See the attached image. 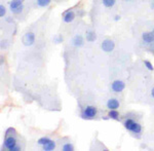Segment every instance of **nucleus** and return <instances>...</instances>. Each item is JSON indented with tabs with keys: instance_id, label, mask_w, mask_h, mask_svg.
<instances>
[{
	"instance_id": "20",
	"label": "nucleus",
	"mask_w": 154,
	"mask_h": 151,
	"mask_svg": "<svg viewBox=\"0 0 154 151\" xmlns=\"http://www.w3.org/2000/svg\"><path fill=\"white\" fill-rule=\"evenodd\" d=\"M144 64H145V66L147 67L148 70H150V71H153L154 70V67L152 66V64H151L149 61H144Z\"/></svg>"
},
{
	"instance_id": "21",
	"label": "nucleus",
	"mask_w": 154,
	"mask_h": 151,
	"mask_svg": "<svg viewBox=\"0 0 154 151\" xmlns=\"http://www.w3.org/2000/svg\"><path fill=\"white\" fill-rule=\"evenodd\" d=\"M4 14H5V8H4V6L2 5H0V17H4Z\"/></svg>"
},
{
	"instance_id": "5",
	"label": "nucleus",
	"mask_w": 154,
	"mask_h": 151,
	"mask_svg": "<svg viewBox=\"0 0 154 151\" xmlns=\"http://www.w3.org/2000/svg\"><path fill=\"white\" fill-rule=\"evenodd\" d=\"M111 88L115 93H120L125 88V83L121 80H114L111 85Z\"/></svg>"
},
{
	"instance_id": "17",
	"label": "nucleus",
	"mask_w": 154,
	"mask_h": 151,
	"mask_svg": "<svg viewBox=\"0 0 154 151\" xmlns=\"http://www.w3.org/2000/svg\"><path fill=\"white\" fill-rule=\"evenodd\" d=\"M49 140H51V139H49V138H48V137H42V138H40V139L38 140V144L43 146L46 142H48Z\"/></svg>"
},
{
	"instance_id": "1",
	"label": "nucleus",
	"mask_w": 154,
	"mask_h": 151,
	"mask_svg": "<svg viewBox=\"0 0 154 151\" xmlns=\"http://www.w3.org/2000/svg\"><path fill=\"white\" fill-rule=\"evenodd\" d=\"M3 145H4V147H5L7 150H11V151H19V150H21V148L18 147L16 138L12 137V136L6 135V138H5V140H4Z\"/></svg>"
},
{
	"instance_id": "16",
	"label": "nucleus",
	"mask_w": 154,
	"mask_h": 151,
	"mask_svg": "<svg viewBox=\"0 0 154 151\" xmlns=\"http://www.w3.org/2000/svg\"><path fill=\"white\" fill-rule=\"evenodd\" d=\"M49 3H51V0H37V4L41 7L48 5Z\"/></svg>"
},
{
	"instance_id": "4",
	"label": "nucleus",
	"mask_w": 154,
	"mask_h": 151,
	"mask_svg": "<svg viewBox=\"0 0 154 151\" xmlns=\"http://www.w3.org/2000/svg\"><path fill=\"white\" fill-rule=\"evenodd\" d=\"M96 115H97V108L94 107V106H88V107L84 109L82 116H83V118L89 119V118L95 117Z\"/></svg>"
},
{
	"instance_id": "12",
	"label": "nucleus",
	"mask_w": 154,
	"mask_h": 151,
	"mask_svg": "<svg viewBox=\"0 0 154 151\" xmlns=\"http://www.w3.org/2000/svg\"><path fill=\"white\" fill-rule=\"evenodd\" d=\"M86 40L88 41H95L97 36H96V33L94 31H88L86 32Z\"/></svg>"
},
{
	"instance_id": "7",
	"label": "nucleus",
	"mask_w": 154,
	"mask_h": 151,
	"mask_svg": "<svg viewBox=\"0 0 154 151\" xmlns=\"http://www.w3.org/2000/svg\"><path fill=\"white\" fill-rule=\"evenodd\" d=\"M143 40L147 43H151L154 41V31L153 32H145L143 33Z\"/></svg>"
},
{
	"instance_id": "19",
	"label": "nucleus",
	"mask_w": 154,
	"mask_h": 151,
	"mask_svg": "<svg viewBox=\"0 0 154 151\" xmlns=\"http://www.w3.org/2000/svg\"><path fill=\"white\" fill-rule=\"evenodd\" d=\"M63 150L64 151H72L73 150V146H72V144H65L63 146Z\"/></svg>"
},
{
	"instance_id": "11",
	"label": "nucleus",
	"mask_w": 154,
	"mask_h": 151,
	"mask_svg": "<svg viewBox=\"0 0 154 151\" xmlns=\"http://www.w3.org/2000/svg\"><path fill=\"white\" fill-rule=\"evenodd\" d=\"M54 148H56V143L51 140H49L48 142H46L45 144L43 145V150H45V151H51V150H54Z\"/></svg>"
},
{
	"instance_id": "18",
	"label": "nucleus",
	"mask_w": 154,
	"mask_h": 151,
	"mask_svg": "<svg viewBox=\"0 0 154 151\" xmlns=\"http://www.w3.org/2000/svg\"><path fill=\"white\" fill-rule=\"evenodd\" d=\"M23 8L24 6L23 5H20L18 7H14V8H11V11L14 12V14H20V12L23 11Z\"/></svg>"
},
{
	"instance_id": "13",
	"label": "nucleus",
	"mask_w": 154,
	"mask_h": 151,
	"mask_svg": "<svg viewBox=\"0 0 154 151\" xmlns=\"http://www.w3.org/2000/svg\"><path fill=\"white\" fill-rule=\"evenodd\" d=\"M119 116V113L116 111V109H112V110H110V112L108 113V117L111 118V119H117Z\"/></svg>"
},
{
	"instance_id": "3",
	"label": "nucleus",
	"mask_w": 154,
	"mask_h": 151,
	"mask_svg": "<svg viewBox=\"0 0 154 151\" xmlns=\"http://www.w3.org/2000/svg\"><path fill=\"white\" fill-rule=\"evenodd\" d=\"M22 40H23V43L26 46H30L35 42V35H34L33 32H28V33H26L23 36Z\"/></svg>"
},
{
	"instance_id": "2",
	"label": "nucleus",
	"mask_w": 154,
	"mask_h": 151,
	"mask_svg": "<svg viewBox=\"0 0 154 151\" xmlns=\"http://www.w3.org/2000/svg\"><path fill=\"white\" fill-rule=\"evenodd\" d=\"M125 127L126 128V130L136 134H140L142 132V127L133 119H126L125 121Z\"/></svg>"
},
{
	"instance_id": "22",
	"label": "nucleus",
	"mask_w": 154,
	"mask_h": 151,
	"mask_svg": "<svg viewBox=\"0 0 154 151\" xmlns=\"http://www.w3.org/2000/svg\"><path fill=\"white\" fill-rule=\"evenodd\" d=\"M151 96H152V97L154 98V88H152V90H151Z\"/></svg>"
},
{
	"instance_id": "14",
	"label": "nucleus",
	"mask_w": 154,
	"mask_h": 151,
	"mask_svg": "<svg viewBox=\"0 0 154 151\" xmlns=\"http://www.w3.org/2000/svg\"><path fill=\"white\" fill-rule=\"evenodd\" d=\"M24 2V0H12L11 2V8H14V7H18L22 5V3Z\"/></svg>"
},
{
	"instance_id": "6",
	"label": "nucleus",
	"mask_w": 154,
	"mask_h": 151,
	"mask_svg": "<svg viewBox=\"0 0 154 151\" xmlns=\"http://www.w3.org/2000/svg\"><path fill=\"white\" fill-rule=\"evenodd\" d=\"M114 46H115V44L111 39H105V40L102 42V49H103L104 51H106V53H110V51H112L114 49Z\"/></svg>"
},
{
	"instance_id": "9",
	"label": "nucleus",
	"mask_w": 154,
	"mask_h": 151,
	"mask_svg": "<svg viewBox=\"0 0 154 151\" xmlns=\"http://www.w3.org/2000/svg\"><path fill=\"white\" fill-rule=\"evenodd\" d=\"M75 18V14H74L73 11H67L65 14H64V21L66 22V23H70L72 22Z\"/></svg>"
},
{
	"instance_id": "8",
	"label": "nucleus",
	"mask_w": 154,
	"mask_h": 151,
	"mask_svg": "<svg viewBox=\"0 0 154 151\" xmlns=\"http://www.w3.org/2000/svg\"><path fill=\"white\" fill-rule=\"evenodd\" d=\"M107 107L110 109V110H112V109H117L119 107V102L116 99H110V100H108V102H107Z\"/></svg>"
},
{
	"instance_id": "10",
	"label": "nucleus",
	"mask_w": 154,
	"mask_h": 151,
	"mask_svg": "<svg viewBox=\"0 0 154 151\" xmlns=\"http://www.w3.org/2000/svg\"><path fill=\"white\" fill-rule=\"evenodd\" d=\"M73 44H74V46H76V48H80V46H82L83 45V38L80 35L75 36L73 39Z\"/></svg>"
},
{
	"instance_id": "15",
	"label": "nucleus",
	"mask_w": 154,
	"mask_h": 151,
	"mask_svg": "<svg viewBox=\"0 0 154 151\" xmlns=\"http://www.w3.org/2000/svg\"><path fill=\"white\" fill-rule=\"evenodd\" d=\"M102 2L106 7H112L115 4L116 0H102Z\"/></svg>"
}]
</instances>
